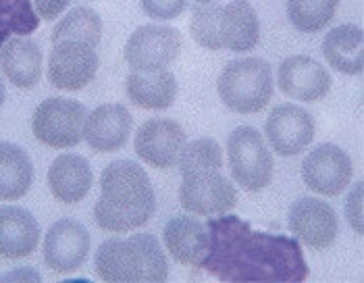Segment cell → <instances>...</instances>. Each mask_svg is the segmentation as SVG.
<instances>
[{
  "label": "cell",
  "mask_w": 364,
  "mask_h": 283,
  "mask_svg": "<svg viewBox=\"0 0 364 283\" xmlns=\"http://www.w3.org/2000/svg\"><path fill=\"white\" fill-rule=\"evenodd\" d=\"M346 219H348L350 227H352L358 235H363V181H358V183L350 190V194H348V198H346Z\"/></svg>",
  "instance_id": "obj_32"
},
{
  "label": "cell",
  "mask_w": 364,
  "mask_h": 283,
  "mask_svg": "<svg viewBox=\"0 0 364 283\" xmlns=\"http://www.w3.org/2000/svg\"><path fill=\"white\" fill-rule=\"evenodd\" d=\"M352 175L354 165L350 154L331 142L318 144L302 163V179L306 188L321 196H339L350 188Z\"/></svg>",
  "instance_id": "obj_8"
},
{
  "label": "cell",
  "mask_w": 364,
  "mask_h": 283,
  "mask_svg": "<svg viewBox=\"0 0 364 283\" xmlns=\"http://www.w3.org/2000/svg\"><path fill=\"white\" fill-rule=\"evenodd\" d=\"M339 0H287V17L302 33H316L336 17Z\"/></svg>",
  "instance_id": "obj_26"
},
{
  "label": "cell",
  "mask_w": 364,
  "mask_h": 283,
  "mask_svg": "<svg viewBox=\"0 0 364 283\" xmlns=\"http://www.w3.org/2000/svg\"><path fill=\"white\" fill-rule=\"evenodd\" d=\"M102 40V17L90 9L77 6L69 11L53 31V44L58 42H82L96 48Z\"/></svg>",
  "instance_id": "obj_25"
},
{
  "label": "cell",
  "mask_w": 364,
  "mask_h": 283,
  "mask_svg": "<svg viewBox=\"0 0 364 283\" xmlns=\"http://www.w3.org/2000/svg\"><path fill=\"white\" fill-rule=\"evenodd\" d=\"M44 262L55 273L77 271L90 255V233L80 221L60 219L44 237Z\"/></svg>",
  "instance_id": "obj_14"
},
{
  "label": "cell",
  "mask_w": 364,
  "mask_h": 283,
  "mask_svg": "<svg viewBox=\"0 0 364 283\" xmlns=\"http://www.w3.org/2000/svg\"><path fill=\"white\" fill-rule=\"evenodd\" d=\"M0 279H26V282H40L42 277L33 271V269H21V271H13L9 275H2Z\"/></svg>",
  "instance_id": "obj_34"
},
{
  "label": "cell",
  "mask_w": 364,
  "mask_h": 283,
  "mask_svg": "<svg viewBox=\"0 0 364 283\" xmlns=\"http://www.w3.org/2000/svg\"><path fill=\"white\" fill-rule=\"evenodd\" d=\"M94 183V173L84 156L67 152L56 156L48 169V188L58 202L75 204L84 200Z\"/></svg>",
  "instance_id": "obj_21"
},
{
  "label": "cell",
  "mask_w": 364,
  "mask_h": 283,
  "mask_svg": "<svg viewBox=\"0 0 364 283\" xmlns=\"http://www.w3.org/2000/svg\"><path fill=\"white\" fill-rule=\"evenodd\" d=\"M188 142L183 127L165 117L148 119L136 132L134 148L144 163L154 169H171L177 165L179 154Z\"/></svg>",
  "instance_id": "obj_11"
},
{
  "label": "cell",
  "mask_w": 364,
  "mask_h": 283,
  "mask_svg": "<svg viewBox=\"0 0 364 283\" xmlns=\"http://www.w3.org/2000/svg\"><path fill=\"white\" fill-rule=\"evenodd\" d=\"M127 98L144 111H167L177 98V80L168 69L132 71L125 80Z\"/></svg>",
  "instance_id": "obj_20"
},
{
  "label": "cell",
  "mask_w": 364,
  "mask_h": 283,
  "mask_svg": "<svg viewBox=\"0 0 364 283\" xmlns=\"http://www.w3.org/2000/svg\"><path fill=\"white\" fill-rule=\"evenodd\" d=\"M156 210L148 173L134 161H112L100 175V198L94 204V221L105 231L125 233L146 225Z\"/></svg>",
  "instance_id": "obj_2"
},
{
  "label": "cell",
  "mask_w": 364,
  "mask_h": 283,
  "mask_svg": "<svg viewBox=\"0 0 364 283\" xmlns=\"http://www.w3.org/2000/svg\"><path fill=\"white\" fill-rule=\"evenodd\" d=\"M327 63L343 75H358L364 67V33L354 23L337 26L323 40Z\"/></svg>",
  "instance_id": "obj_23"
},
{
  "label": "cell",
  "mask_w": 364,
  "mask_h": 283,
  "mask_svg": "<svg viewBox=\"0 0 364 283\" xmlns=\"http://www.w3.org/2000/svg\"><path fill=\"white\" fill-rule=\"evenodd\" d=\"M132 240L140 248L141 260H144V282H165L168 277V265L161 242L152 233H136V235H132Z\"/></svg>",
  "instance_id": "obj_30"
},
{
  "label": "cell",
  "mask_w": 364,
  "mask_h": 283,
  "mask_svg": "<svg viewBox=\"0 0 364 283\" xmlns=\"http://www.w3.org/2000/svg\"><path fill=\"white\" fill-rule=\"evenodd\" d=\"M289 231L298 242L312 250H327L336 244L339 221L329 202L316 198H300L289 206Z\"/></svg>",
  "instance_id": "obj_9"
},
{
  "label": "cell",
  "mask_w": 364,
  "mask_h": 283,
  "mask_svg": "<svg viewBox=\"0 0 364 283\" xmlns=\"http://www.w3.org/2000/svg\"><path fill=\"white\" fill-rule=\"evenodd\" d=\"M219 36L225 50L244 55L256 48L260 40V21L250 0H231L223 4Z\"/></svg>",
  "instance_id": "obj_17"
},
{
  "label": "cell",
  "mask_w": 364,
  "mask_h": 283,
  "mask_svg": "<svg viewBox=\"0 0 364 283\" xmlns=\"http://www.w3.org/2000/svg\"><path fill=\"white\" fill-rule=\"evenodd\" d=\"M4 96H6V87H4V82L0 80V107H2V102H4Z\"/></svg>",
  "instance_id": "obj_35"
},
{
  "label": "cell",
  "mask_w": 364,
  "mask_h": 283,
  "mask_svg": "<svg viewBox=\"0 0 364 283\" xmlns=\"http://www.w3.org/2000/svg\"><path fill=\"white\" fill-rule=\"evenodd\" d=\"M98 71V55L92 46L82 42L53 44L48 58V82L67 92L84 90L92 84Z\"/></svg>",
  "instance_id": "obj_12"
},
{
  "label": "cell",
  "mask_w": 364,
  "mask_h": 283,
  "mask_svg": "<svg viewBox=\"0 0 364 283\" xmlns=\"http://www.w3.org/2000/svg\"><path fill=\"white\" fill-rule=\"evenodd\" d=\"M177 165H179L181 177L206 173V171H221L223 169V150L213 138L186 142Z\"/></svg>",
  "instance_id": "obj_27"
},
{
  "label": "cell",
  "mask_w": 364,
  "mask_h": 283,
  "mask_svg": "<svg viewBox=\"0 0 364 283\" xmlns=\"http://www.w3.org/2000/svg\"><path fill=\"white\" fill-rule=\"evenodd\" d=\"M188 6V0H141L144 13L154 21H173Z\"/></svg>",
  "instance_id": "obj_31"
},
{
  "label": "cell",
  "mask_w": 364,
  "mask_h": 283,
  "mask_svg": "<svg viewBox=\"0 0 364 283\" xmlns=\"http://www.w3.org/2000/svg\"><path fill=\"white\" fill-rule=\"evenodd\" d=\"M264 134L277 154L296 156L312 144L316 134V123L306 109L285 102L275 107L267 117Z\"/></svg>",
  "instance_id": "obj_10"
},
{
  "label": "cell",
  "mask_w": 364,
  "mask_h": 283,
  "mask_svg": "<svg viewBox=\"0 0 364 283\" xmlns=\"http://www.w3.org/2000/svg\"><path fill=\"white\" fill-rule=\"evenodd\" d=\"M163 237L168 255L186 267H200L208 252V227L194 217H173Z\"/></svg>",
  "instance_id": "obj_22"
},
{
  "label": "cell",
  "mask_w": 364,
  "mask_h": 283,
  "mask_svg": "<svg viewBox=\"0 0 364 283\" xmlns=\"http://www.w3.org/2000/svg\"><path fill=\"white\" fill-rule=\"evenodd\" d=\"M132 134V114L123 105H100L85 119L84 140L94 152L109 154L123 148Z\"/></svg>",
  "instance_id": "obj_15"
},
{
  "label": "cell",
  "mask_w": 364,
  "mask_h": 283,
  "mask_svg": "<svg viewBox=\"0 0 364 283\" xmlns=\"http://www.w3.org/2000/svg\"><path fill=\"white\" fill-rule=\"evenodd\" d=\"M179 204L198 217H219L235 208L237 190L221 171L181 177Z\"/></svg>",
  "instance_id": "obj_6"
},
{
  "label": "cell",
  "mask_w": 364,
  "mask_h": 283,
  "mask_svg": "<svg viewBox=\"0 0 364 283\" xmlns=\"http://www.w3.org/2000/svg\"><path fill=\"white\" fill-rule=\"evenodd\" d=\"M206 227L208 252L200 267L221 282L298 283L309 277L296 237L258 231L229 213L210 217Z\"/></svg>",
  "instance_id": "obj_1"
},
{
  "label": "cell",
  "mask_w": 364,
  "mask_h": 283,
  "mask_svg": "<svg viewBox=\"0 0 364 283\" xmlns=\"http://www.w3.org/2000/svg\"><path fill=\"white\" fill-rule=\"evenodd\" d=\"M210 2H217V0H198V4H210Z\"/></svg>",
  "instance_id": "obj_36"
},
{
  "label": "cell",
  "mask_w": 364,
  "mask_h": 283,
  "mask_svg": "<svg viewBox=\"0 0 364 283\" xmlns=\"http://www.w3.org/2000/svg\"><path fill=\"white\" fill-rule=\"evenodd\" d=\"M31 2H33V9L40 19L53 21L69 6L71 0H31Z\"/></svg>",
  "instance_id": "obj_33"
},
{
  "label": "cell",
  "mask_w": 364,
  "mask_h": 283,
  "mask_svg": "<svg viewBox=\"0 0 364 283\" xmlns=\"http://www.w3.org/2000/svg\"><path fill=\"white\" fill-rule=\"evenodd\" d=\"M273 71L264 58L248 57L225 65L219 78V98L237 114L260 113L273 98Z\"/></svg>",
  "instance_id": "obj_3"
},
{
  "label": "cell",
  "mask_w": 364,
  "mask_h": 283,
  "mask_svg": "<svg viewBox=\"0 0 364 283\" xmlns=\"http://www.w3.org/2000/svg\"><path fill=\"white\" fill-rule=\"evenodd\" d=\"M33 165L29 154L13 142H0V200H19L29 192Z\"/></svg>",
  "instance_id": "obj_24"
},
{
  "label": "cell",
  "mask_w": 364,
  "mask_h": 283,
  "mask_svg": "<svg viewBox=\"0 0 364 283\" xmlns=\"http://www.w3.org/2000/svg\"><path fill=\"white\" fill-rule=\"evenodd\" d=\"M96 275L109 283L144 282V260L132 237H111L100 244L94 256Z\"/></svg>",
  "instance_id": "obj_16"
},
{
  "label": "cell",
  "mask_w": 364,
  "mask_h": 283,
  "mask_svg": "<svg viewBox=\"0 0 364 283\" xmlns=\"http://www.w3.org/2000/svg\"><path fill=\"white\" fill-rule=\"evenodd\" d=\"M227 156L231 177L242 190L260 192L271 186L275 161L256 127H235L227 138Z\"/></svg>",
  "instance_id": "obj_4"
},
{
  "label": "cell",
  "mask_w": 364,
  "mask_h": 283,
  "mask_svg": "<svg viewBox=\"0 0 364 283\" xmlns=\"http://www.w3.org/2000/svg\"><path fill=\"white\" fill-rule=\"evenodd\" d=\"M40 28L31 0H0V46L13 36H28Z\"/></svg>",
  "instance_id": "obj_28"
},
{
  "label": "cell",
  "mask_w": 364,
  "mask_h": 283,
  "mask_svg": "<svg viewBox=\"0 0 364 283\" xmlns=\"http://www.w3.org/2000/svg\"><path fill=\"white\" fill-rule=\"evenodd\" d=\"M40 242V225L28 208L0 206V256L19 260L29 256Z\"/></svg>",
  "instance_id": "obj_19"
},
{
  "label": "cell",
  "mask_w": 364,
  "mask_h": 283,
  "mask_svg": "<svg viewBox=\"0 0 364 283\" xmlns=\"http://www.w3.org/2000/svg\"><path fill=\"white\" fill-rule=\"evenodd\" d=\"M279 90L291 100L318 102L331 90V73L316 58L296 55L281 60L277 71Z\"/></svg>",
  "instance_id": "obj_13"
},
{
  "label": "cell",
  "mask_w": 364,
  "mask_h": 283,
  "mask_svg": "<svg viewBox=\"0 0 364 283\" xmlns=\"http://www.w3.org/2000/svg\"><path fill=\"white\" fill-rule=\"evenodd\" d=\"M0 69L4 78L21 90H29L42 78V50L28 36H13L0 46Z\"/></svg>",
  "instance_id": "obj_18"
},
{
  "label": "cell",
  "mask_w": 364,
  "mask_h": 283,
  "mask_svg": "<svg viewBox=\"0 0 364 283\" xmlns=\"http://www.w3.org/2000/svg\"><path fill=\"white\" fill-rule=\"evenodd\" d=\"M87 111L80 100L48 98L38 105L31 117V129L36 140L48 148H73L84 140Z\"/></svg>",
  "instance_id": "obj_5"
},
{
  "label": "cell",
  "mask_w": 364,
  "mask_h": 283,
  "mask_svg": "<svg viewBox=\"0 0 364 283\" xmlns=\"http://www.w3.org/2000/svg\"><path fill=\"white\" fill-rule=\"evenodd\" d=\"M183 40L177 28L141 26L125 42L123 55L132 71L167 69L181 53Z\"/></svg>",
  "instance_id": "obj_7"
},
{
  "label": "cell",
  "mask_w": 364,
  "mask_h": 283,
  "mask_svg": "<svg viewBox=\"0 0 364 283\" xmlns=\"http://www.w3.org/2000/svg\"><path fill=\"white\" fill-rule=\"evenodd\" d=\"M223 4H196L190 19V33L198 46L206 50H223L221 36H219V19H221Z\"/></svg>",
  "instance_id": "obj_29"
}]
</instances>
